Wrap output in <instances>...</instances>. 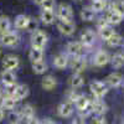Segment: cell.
<instances>
[{
    "label": "cell",
    "mask_w": 124,
    "mask_h": 124,
    "mask_svg": "<svg viewBox=\"0 0 124 124\" xmlns=\"http://www.w3.org/2000/svg\"><path fill=\"white\" fill-rule=\"evenodd\" d=\"M0 94H1V88H0Z\"/></svg>",
    "instance_id": "45"
},
{
    "label": "cell",
    "mask_w": 124,
    "mask_h": 124,
    "mask_svg": "<svg viewBox=\"0 0 124 124\" xmlns=\"http://www.w3.org/2000/svg\"><path fill=\"white\" fill-rule=\"evenodd\" d=\"M89 89H91V93L93 94V97L98 98V99H103L104 96L108 93L107 85L104 83V82H101V81H93V82H91Z\"/></svg>",
    "instance_id": "4"
},
{
    "label": "cell",
    "mask_w": 124,
    "mask_h": 124,
    "mask_svg": "<svg viewBox=\"0 0 124 124\" xmlns=\"http://www.w3.org/2000/svg\"><path fill=\"white\" fill-rule=\"evenodd\" d=\"M68 66L73 73H82L87 68V61L85 57H71Z\"/></svg>",
    "instance_id": "6"
},
{
    "label": "cell",
    "mask_w": 124,
    "mask_h": 124,
    "mask_svg": "<svg viewBox=\"0 0 124 124\" xmlns=\"http://www.w3.org/2000/svg\"><path fill=\"white\" fill-rule=\"evenodd\" d=\"M110 63L113 68H122L124 66V52H116L110 57Z\"/></svg>",
    "instance_id": "21"
},
{
    "label": "cell",
    "mask_w": 124,
    "mask_h": 124,
    "mask_svg": "<svg viewBox=\"0 0 124 124\" xmlns=\"http://www.w3.org/2000/svg\"><path fill=\"white\" fill-rule=\"evenodd\" d=\"M68 85L72 89H78L85 85V78L82 76V73H73L70 79H68Z\"/></svg>",
    "instance_id": "19"
},
{
    "label": "cell",
    "mask_w": 124,
    "mask_h": 124,
    "mask_svg": "<svg viewBox=\"0 0 124 124\" xmlns=\"http://www.w3.org/2000/svg\"><path fill=\"white\" fill-rule=\"evenodd\" d=\"M75 1H81V0H75Z\"/></svg>",
    "instance_id": "46"
},
{
    "label": "cell",
    "mask_w": 124,
    "mask_h": 124,
    "mask_svg": "<svg viewBox=\"0 0 124 124\" xmlns=\"http://www.w3.org/2000/svg\"><path fill=\"white\" fill-rule=\"evenodd\" d=\"M123 124H124V123H123Z\"/></svg>",
    "instance_id": "48"
},
{
    "label": "cell",
    "mask_w": 124,
    "mask_h": 124,
    "mask_svg": "<svg viewBox=\"0 0 124 124\" xmlns=\"http://www.w3.org/2000/svg\"><path fill=\"white\" fill-rule=\"evenodd\" d=\"M20 114H21L23 120L27 122L29 119H31V118H34V117H35V110H34L32 106L25 104V106L21 108V110H20Z\"/></svg>",
    "instance_id": "27"
},
{
    "label": "cell",
    "mask_w": 124,
    "mask_h": 124,
    "mask_svg": "<svg viewBox=\"0 0 124 124\" xmlns=\"http://www.w3.org/2000/svg\"><path fill=\"white\" fill-rule=\"evenodd\" d=\"M35 30H37V21L35 19L31 17L30 19V23H29V26H27V31H30V32H34Z\"/></svg>",
    "instance_id": "37"
},
{
    "label": "cell",
    "mask_w": 124,
    "mask_h": 124,
    "mask_svg": "<svg viewBox=\"0 0 124 124\" xmlns=\"http://www.w3.org/2000/svg\"><path fill=\"white\" fill-rule=\"evenodd\" d=\"M88 47H86L81 41H70L66 45V54L71 57H85Z\"/></svg>",
    "instance_id": "1"
},
{
    "label": "cell",
    "mask_w": 124,
    "mask_h": 124,
    "mask_svg": "<svg viewBox=\"0 0 124 124\" xmlns=\"http://www.w3.org/2000/svg\"><path fill=\"white\" fill-rule=\"evenodd\" d=\"M44 1H45V0H34V3H35L36 5H40V6L42 5V3H44Z\"/></svg>",
    "instance_id": "43"
},
{
    "label": "cell",
    "mask_w": 124,
    "mask_h": 124,
    "mask_svg": "<svg viewBox=\"0 0 124 124\" xmlns=\"http://www.w3.org/2000/svg\"><path fill=\"white\" fill-rule=\"evenodd\" d=\"M93 10H94V13H103L107 10V6H108V3L107 0H92V3L89 5Z\"/></svg>",
    "instance_id": "26"
},
{
    "label": "cell",
    "mask_w": 124,
    "mask_h": 124,
    "mask_svg": "<svg viewBox=\"0 0 124 124\" xmlns=\"http://www.w3.org/2000/svg\"><path fill=\"white\" fill-rule=\"evenodd\" d=\"M96 39H97V35L96 32L93 31L92 29H86L81 32V36H79V40L86 47H92L96 42Z\"/></svg>",
    "instance_id": "8"
},
{
    "label": "cell",
    "mask_w": 124,
    "mask_h": 124,
    "mask_svg": "<svg viewBox=\"0 0 124 124\" xmlns=\"http://www.w3.org/2000/svg\"><path fill=\"white\" fill-rule=\"evenodd\" d=\"M0 106H1L5 110H13V109L15 108V106H16V101L14 99V97H13V96L6 94V96H4V97H3L1 103H0Z\"/></svg>",
    "instance_id": "25"
},
{
    "label": "cell",
    "mask_w": 124,
    "mask_h": 124,
    "mask_svg": "<svg viewBox=\"0 0 124 124\" xmlns=\"http://www.w3.org/2000/svg\"><path fill=\"white\" fill-rule=\"evenodd\" d=\"M27 96H29V87L26 85H17L14 93H13V97L16 102L25 99Z\"/></svg>",
    "instance_id": "17"
},
{
    "label": "cell",
    "mask_w": 124,
    "mask_h": 124,
    "mask_svg": "<svg viewBox=\"0 0 124 124\" xmlns=\"http://www.w3.org/2000/svg\"><path fill=\"white\" fill-rule=\"evenodd\" d=\"M19 41H20L19 35L15 31H11V30L0 35V44L5 47H14L19 44Z\"/></svg>",
    "instance_id": "5"
},
{
    "label": "cell",
    "mask_w": 124,
    "mask_h": 124,
    "mask_svg": "<svg viewBox=\"0 0 124 124\" xmlns=\"http://www.w3.org/2000/svg\"><path fill=\"white\" fill-rule=\"evenodd\" d=\"M110 9H114L122 15H124V0H116V1H113L110 4Z\"/></svg>",
    "instance_id": "33"
},
{
    "label": "cell",
    "mask_w": 124,
    "mask_h": 124,
    "mask_svg": "<svg viewBox=\"0 0 124 124\" xmlns=\"http://www.w3.org/2000/svg\"><path fill=\"white\" fill-rule=\"evenodd\" d=\"M78 96H79V93H77L76 89H70V91L67 92V101L75 103L76 99L78 98Z\"/></svg>",
    "instance_id": "35"
},
{
    "label": "cell",
    "mask_w": 124,
    "mask_h": 124,
    "mask_svg": "<svg viewBox=\"0 0 124 124\" xmlns=\"http://www.w3.org/2000/svg\"><path fill=\"white\" fill-rule=\"evenodd\" d=\"M114 32H116V31L110 27V25H109V26H107V27H103V29L98 30L99 37H101L102 40H104V41H107V40H108L113 34H114Z\"/></svg>",
    "instance_id": "31"
},
{
    "label": "cell",
    "mask_w": 124,
    "mask_h": 124,
    "mask_svg": "<svg viewBox=\"0 0 124 124\" xmlns=\"http://www.w3.org/2000/svg\"><path fill=\"white\" fill-rule=\"evenodd\" d=\"M25 124H26V123H25Z\"/></svg>",
    "instance_id": "47"
},
{
    "label": "cell",
    "mask_w": 124,
    "mask_h": 124,
    "mask_svg": "<svg viewBox=\"0 0 124 124\" xmlns=\"http://www.w3.org/2000/svg\"><path fill=\"white\" fill-rule=\"evenodd\" d=\"M10 29H11V20L8 16L1 15L0 16V35L10 31Z\"/></svg>",
    "instance_id": "30"
},
{
    "label": "cell",
    "mask_w": 124,
    "mask_h": 124,
    "mask_svg": "<svg viewBox=\"0 0 124 124\" xmlns=\"http://www.w3.org/2000/svg\"><path fill=\"white\" fill-rule=\"evenodd\" d=\"M30 19L27 15L24 14H20L15 17V21H14V26L16 30H27L29 23H30Z\"/></svg>",
    "instance_id": "18"
},
{
    "label": "cell",
    "mask_w": 124,
    "mask_h": 124,
    "mask_svg": "<svg viewBox=\"0 0 124 124\" xmlns=\"http://www.w3.org/2000/svg\"><path fill=\"white\" fill-rule=\"evenodd\" d=\"M0 55H1V47H0Z\"/></svg>",
    "instance_id": "44"
},
{
    "label": "cell",
    "mask_w": 124,
    "mask_h": 124,
    "mask_svg": "<svg viewBox=\"0 0 124 124\" xmlns=\"http://www.w3.org/2000/svg\"><path fill=\"white\" fill-rule=\"evenodd\" d=\"M40 20L44 25H52L56 20V13L54 10H41L40 13Z\"/></svg>",
    "instance_id": "14"
},
{
    "label": "cell",
    "mask_w": 124,
    "mask_h": 124,
    "mask_svg": "<svg viewBox=\"0 0 124 124\" xmlns=\"http://www.w3.org/2000/svg\"><path fill=\"white\" fill-rule=\"evenodd\" d=\"M1 82L4 86H10V85H15L16 83V75L14 73V71H8V70H4L1 72Z\"/></svg>",
    "instance_id": "20"
},
{
    "label": "cell",
    "mask_w": 124,
    "mask_h": 124,
    "mask_svg": "<svg viewBox=\"0 0 124 124\" xmlns=\"http://www.w3.org/2000/svg\"><path fill=\"white\" fill-rule=\"evenodd\" d=\"M26 124H40V122H39V119L37 118H31V119H29L27 122H26Z\"/></svg>",
    "instance_id": "40"
},
{
    "label": "cell",
    "mask_w": 124,
    "mask_h": 124,
    "mask_svg": "<svg viewBox=\"0 0 124 124\" xmlns=\"http://www.w3.org/2000/svg\"><path fill=\"white\" fill-rule=\"evenodd\" d=\"M73 110H75L73 103H72V102H68V101L62 102L61 104L58 106V108H57L58 116L62 117V118H68V117H71L72 114H73Z\"/></svg>",
    "instance_id": "11"
},
{
    "label": "cell",
    "mask_w": 124,
    "mask_h": 124,
    "mask_svg": "<svg viewBox=\"0 0 124 124\" xmlns=\"http://www.w3.org/2000/svg\"><path fill=\"white\" fill-rule=\"evenodd\" d=\"M97 29L98 30H101V29H103V27H107V26H109V23L107 21V19L106 17H101V19H98L97 20Z\"/></svg>",
    "instance_id": "36"
},
{
    "label": "cell",
    "mask_w": 124,
    "mask_h": 124,
    "mask_svg": "<svg viewBox=\"0 0 124 124\" xmlns=\"http://www.w3.org/2000/svg\"><path fill=\"white\" fill-rule=\"evenodd\" d=\"M56 17L61 21H72L73 20V10L70 4L62 3L56 9Z\"/></svg>",
    "instance_id": "3"
},
{
    "label": "cell",
    "mask_w": 124,
    "mask_h": 124,
    "mask_svg": "<svg viewBox=\"0 0 124 124\" xmlns=\"http://www.w3.org/2000/svg\"><path fill=\"white\" fill-rule=\"evenodd\" d=\"M107 19V21L109 23V25H118L123 21V19H124V15H122L120 13H118L117 10L114 9H108L107 11H106V16Z\"/></svg>",
    "instance_id": "12"
},
{
    "label": "cell",
    "mask_w": 124,
    "mask_h": 124,
    "mask_svg": "<svg viewBox=\"0 0 124 124\" xmlns=\"http://www.w3.org/2000/svg\"><path fill=\"white\" fill-rule=\"evenodd\" d=\"M4 117H5V112H4V108L0 106V122H1L3 119H4Z\"/></svg>",
    "instance_id": "41"
},
{
    "label": "cell",
    "mask_w": 124,
    "mask_h": 124,
    "mask_svg": "<svg viewBox=\"0 0 124 124\" xmlns=\"http://www.w3.org/2000/svg\"><path fill=\"white\" fill-rule=\"evenodd\" d=\"M20 66V60L15 55H6L3 58V68L8 71H15Z\"/></svg>",
    "instance_id": "10"
},
{
    "label": "cell",
    "mask_w": 124,
    "mask_h": 124,
    "mask_svg": "<svg viewBox=\"0 0 124 124\" xmlns=\"http://www.w3.org/2000/svg\"><path fill=\"white\" fill-rule=\"evenodd\" d=\"M8 120L10 124H20V122L23 120L21 114L20 112H14V110H10L9 116H8Z\"/></svg>",
    "instance_id": "32"
},
{
    "label": "cell",
    "mask_w": 124,
    "mask_h": 124,
    "mask_svg": "<svg viewBox=\"0 0 124 124\" xmlns=\"http://www.w3.org/2000/svg\"><path fill=\"white\" fill-rule=\"evenodd\" d=\"M107 45L109 46V47H119V46H122V44H123V37L119 35V34H117V32H114L113 34L107 41Z\"/></svg>",
    "instance_id": "29"
},
{
    "label": "cell",
    "mask_w": 124,
    "mask_h": 124,
    "mask_svg": "<svg viewBox=\"0 0 124 124\" xmlns=\"http://www.w3.org/2000/svg\"><path fill=\"white\" fill-rule=\"evenodd\" d=\"M40 124H56L54 120H51V119H45L44 122H41Z\"/></svg>",
    "instance_id": "42"
},
{
    "label": "cell",
    "mask_w": 124,
    "mask_h": 124,
    "mask_svg": "<svg viewBox=\"0 0 124 124\" xmlns=\"http://www.w3.org/2000/svg\"><path fill=\"white\" fill-rule=\"evenodd\" d=\"M71 124H86V120H85V118H82V117H76L71 122Z\"/></svg>",
    "instance_id": "39"
},
{
    "label": "cell",
    "mask_w": 124,
    "mask_h": 124,
    "mask_svg": "<svg viewBox=\"0 0 124 124\" xmlns=\"http://www.w3.org/2000/svg\"><path fill=\"white\" fill-rule=\"evenodd\" d=\"M47 68H48V66H47V63H46L44 60L37 61V62H32V71L35 72L36 75L45 73V72L47 71Z\"/></svg>",
    "instance_id": "28"
},
{
    "label": "cell",
    "mask_w": 124,
    "mask_h": 124,
    "mask_svg": "<svg viewBox=\"0 0 124 124\" xmlns=\"http://www.w3.org/2000/svg\"><path fill=\"white\" fill-rule=\"evenodd\" d=\"M91 124H107V120L103 118L102 116H98V117H96V118L92 119Z\"/></svg>",
    "instance_id": "38"
},
{
    "label": "cell",
    "mask_w": 124,
    "mask_h": 124,
    "mask_svg": "<svg viewBox=\"0 0 124 124\" xmlns=\"http://www.w3.org/2000/svg\"><path fill=\"white\" fill-rule=\"evenodd\" d=\"M68 63H70V58L67 54H58L54 57V66L58 70H63L68 67Z\"/></svg>",
    "instance_id": "16"
},
{
    "label": "cell",
    "mask_w": 124,
    "mask_h": 124,
    "mask_svg": "<svg viewBox=\"0 0 124 124\" xmlns=\"http://www.w3.org/2000/svg\"><path fill=\"white\" fill-rule=\"evenodd\" d=\"M108 62H110V56L104 50H98L94 54V56H93V65L97 67L106 66Z\"/></svg>",
    "instance_id": "9"
},
{
    "label": "cell",
    "mask_w": 124,
    "mask_h": 124,
    "mask_svg": "<svg viewBox=\"0 0 124 124\" xmlns=\"http://www.w3.org/2000/svg\"><path fill=\"white\" fill-rule=\"evenodd\" d=\"M92 109H93V113H96L97 116H102L108 110V106L103 99L94 98L92 102Z\"/></svg>",
    "instance_id": "15"
},
{
    "label": "cell",
    "mask_w": 124,
    "mask_h": 124,
    "mask_svg": "<svg viewBox=\"0 0 124 124\" xmlns=\"http://www.w3.org/2000/svg\"><path fill=\"white\" fill-rule=\"evenodd\" d=\"M123 83V75L119 72H113V73L108 75L106 78V85H108L112 88H117Z\"/></svg>",
    "instance_id": "13"
},
{
    "label": "cell",
    "mask_w": 124,
    "mask_h": 124,
    "mask_svg": "<svg viewBox=\"0 0 124 124\" xmlns=\"http://www.w3.org/2000/svg\"><path fill=\"white\" fill-rule=\"evenodd\" d=\"M56 26L60 34H62L63 36H72L76 31V25L73 21H61V20H58Z\"/></svg>",
    "instance_id": "7"
},
{
    "label": "cell",
    "mask_w": 124,
    "mask_h": 124,
    "mask_svg": "<svg viewBox=\"0 0 124 124\" xmlns=\"http://www.w3.org/2000/svg\"><path fill=\"white\" fill-rule=\"evenodd\" d=\"M44 48H39V47H31L30 52H29V58L31 62H37L44 60Z\"/></svg>",
    "instance_id": "24"
},
{
    "label": "cell",
    "mask_w": 124,
    "mask_h": 124,
    "mask_svg": "<svg viewBox=\"0 0 124 124\" xmlns=\"http://www.w3.org/2000/svg\"><path fill=\"white\" fill-rule=\"evenodd\" d=\"M44 10H55L56 8V0H45L41 5Z\"/></svg>",
    "instance_id": "34"
},
{
    "label": "cell",
    "mask_w": 124,
    "mask_h": 124,
    "mask_svg": "<svg viewBox=\"0 0 124 124\" xmlns=\"http://www.w3.org/2000/svg\"><path fill=\"white\" fill-rule=\"evenodd\" d=\"M30 42H31V47L45 48V46L48 42V35H47V32H45L44 30L37 29V30L34 31V32H31Z\"/></svg>",
    "instance_id": "2"
},
{
    "label": "cell",
    "mask_w": 124,
    "mask_h": 124,
    "mask_svg": "<svg viewBox=\"0 0 124 124\" xmlns=\"http://www.w3.org/2000/svg\"><path fill=\"white\" fill-rule=\"evenodd\" d=\"M79 16L83 21H93L96 17V13L91 6H86V8H82L81 13H79Z\"/></svg>",
    "instance_id": "23"
},
{
    "label": "cell",
    "mask_w": 124,
    "mask_h": 124,
    "mask_svg": "<svg viewBox=\"0 0 124 124\" xmlns=\"http://www.w3.org/2000/svg\"><path fill=\"white\" fill-rule=\"evenodd\" d=\"M41 86L46 91H52L57 86V79L54 76H45L41 81Z\"/></svg>",
    "instance_id": "22"
}]
</instances>
